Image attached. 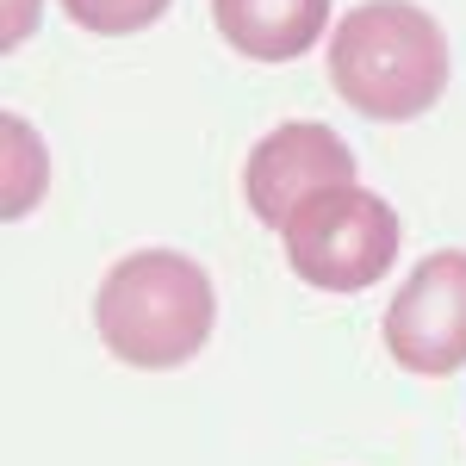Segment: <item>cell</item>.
<instances>
[{
	"instance_id": "1",
	"label": "cell",
	"mask_w": 466,
	"mask_h": 466,
	"mask_svg": "<svg viewBox=\"0 0 466 466\" xmlns=\"http://www.w3.org/2000/svg\"><path fill=\"white\" fill-rule=\"evenodd\" d=\"M329 87L380 125L423 118L448 87V37L417 0H360L336 19Z\"/></svg>"
},
{
	"instance_id": "2",
	"label": "cell",
	"mask_w": 466,
	"mask_h": 466,
	"mask_svg": "<svg viewBox=\"0 0 466 466\" xmlns=\"http://www.w3.org/2000/svg\"><path fill=\"white\" fill-rule=\"evenodd\" d=\"M218 318V292L206 268L180 249H137L112 261L94 292V329L125 367H187L206 349Z\"/></svg>"
},
{
	"instance_id": "3",
	"label": "cell",
	"mask_w": 466,
	"mask_h": 466,
	"mask_svg": "<svg viewBox=\"0 0 466 466\" xmlns=\"http://www.w3.org/2000/svg\"><path fill=\"white\" fill-rule=\"evenodd\" d=\"M280 237H287V268L305 287L367 292L373 280H386V268L398 261L404 224H398V212L380 193H367L360 180H349V187L311 193Z\"/></svg>"
},
{
	"instance_id": "4",
	"label": "cell",
	"mask_w": 466,
	"mask_h": 466,
	"mask_svg": "<svg viewBox=\"0 0 466 466\" xmlns=\"http://www.w3.org/2000/svg\"><path fill=\"white\" fill-rule=\"evenodd\" d=\"M386 355L404 373L441 380L466 367V249H430L386 305Z\"/></svg>"
},
{
	"instance_id": "5",
	"label": "cell",
	"mask_w": 466,
	"mask_h": 466,
	"mask_svg": "<svg viewBox=\"0 0 466 466\" xmlns=\"http://www.w3.org/2000/svg\"><path fill=\"white\" fill-rule=\"evenodd\" d=\"M355 180V149L342 144L329 125H280L249 149V168H243V193H249V212L268 230H287L292 212L323 193V187H349Z\"/></svg>"
},
{
	"instance_id": "6",
	"label": "cell",
	"mask_w": 466,
	"mask_h": 466,
	"mask_svg": "<svg viewBox=\"0 0 466 466\" xmlns=\"http://www.w3.org/2000/svg\"><path fill=\"white\" fill-rule=\"evenodd\" d=\"M218 37L249 63H292L329 25V0H212Z\"/></svg>"
},
{
	"instance_id": "7",
	"label": "cell",
	"mask_w": 466,
	"mask_h": 466,
	"mask_svg": "<svg viewBox=\"0 0 466 466\" xmlns=\"http://www.w3.org/2000/svg\"><path fill=\"white\" fill-rule=\"evenodd\" d=\"M6 218H25L44 199V180H50V156L37 144V131L19 118V112H6Z\"/></svg>"
},
{
	"instance_id": "8",
	"label": "cell",
	"mask_w": 466,
	"mask_h": 466,
	"mask_svg": "<svg viewBox=\"0 0 466 466\" xmlns=\"http://www.w3.org/2000/svg\"><path fill=\"white\" fill-rule=\"evenodd\" d=\"M63 13H69L81 32L131 37V32H144V25H156L168 13V0H63Z\"/></svg>"
},
{
	"instance_id": "9",
	"label": "cell",
	"mask_w": 466,
	"mask_h": 466,
	"mask_svg": "<svg viewBox=\"0 0 466 466\" xmlns=\"http://www.w3.org/2000/svg\"><path fill=\"white\" fill-rule=\"evenodd\" d=\"M32 25H37V0H6V44H25L32 37Z\"/></svg>"
}]
</instances>
